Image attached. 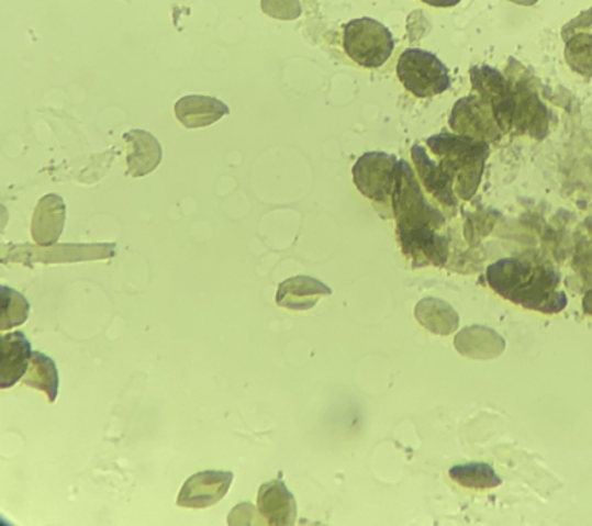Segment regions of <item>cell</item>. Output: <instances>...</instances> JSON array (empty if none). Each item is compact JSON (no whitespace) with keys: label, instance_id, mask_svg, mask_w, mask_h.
Listing matches in <instances>:
<instances>
[{"label":"cell","instance_id":"obj_12","mask_svg":"<svg viewBox=\"0 0 592 526\" xmlns=\"http://www.w3.org/2000/svg\"><path fill=\"white\" fill-rule=\"evenodd\" d=\"M2 361H0V388L10 389L24 379L32 361V343L25 334L13 333L3 335Z\"/></svg>","mask_w":592,"mask_h":526},{"label":"cell","instance_id":"obj_20","mask_svg":"<svg viewBox=\"0 0 592 526\" xmlns=\"http://www.w3.org/2000/svg\"><path fill=\"white\" fill-rule=\"evenodd\" d=\"M449 478L458 485L471 490H492L502 485V479L488 463H466L450 468Z\"/></svg>","mask_w":592,"mask_h":526},{"label":"cell","instance_id":"obj_6","mask_svg":"<svg viewBox=\"0 0 592 526\" xmlns=\"http://www.w3.org/2000/svg\"><path fill=\"white\" fill-rule=\"evenodd\" d=\"M400 159L384 152H368L355 163L353 175L357 189L376 204H392V194L399 179Z\"/></svg>","mask_w":592,"mask_h":526},{"label":"cell","instance_id":"obj_8","mask_svg":"<svg viewBox=\"0 0 592 526\" xmlns=\"http://www.w3.org/2000/svg\"><path fill=\"white\" fill-rule=\"evenodd\" d=\"M233 479L235 475L231 471L197 472L182 485L177 505L181 508H210L227 495Z\"/></svg>","mask_w":592,"mask_h":526},{"label":"cell","instance_id":"obj_13","mask_svg":"<svg viewBox=\"0 0 592 526\" xmlns=\"http://www.w3.org/2000/svg\"><path fill=\"white\" fill-rule=\"evenodd\" d=\"M331 295L332 289L315 278L297 276L282 281L277 292V304L290 311H309L320 299Z\"/></svg>","mask_w":592,"mask_h":526},{"label":"cell","instance_id":"obj_14","mask_svg":"<svg viewBox=\"0 0 592 526\" xmlns=\"http://www.w3.org/2000/svg\"><path fill=\"white\" fill-rule=\"evenodd\" d=\"M124 141L127 144L129 177H145L159 166L163 159V148L152 133L132 130L125 133Z\"/></svg>","mask_w":592,"mask_h":526},{"label":"cell","instance_id":"obj_11","mask_svg":"<svg viewBox=\"0 0 592 526\" xmlns=\"http://www.w3.org/2000/svg\"><path fill=\"white\" fill-rule=\"evenodd\" d=\"M67 219V208L59 194L49 193L37 203L32 221L34 243L41 247L55 246L59 242Z\"/></svg>","mask_w":592,"mask_h":526},{"label":"cell","instance_id":"obj_1","mask_svg":"<svg viewBox=\"0 0 592 526\" xmlns=\"http://www.w3.org/2000/svg\"><path fill=\"white\" fill-rule=\"evenodd\" d=\"M401 249L416 266H443L448 259V239L442 235L445 215L427 200L418 175L400 159L399 179L392 194Z\"/></svg>","mask_w":592,"mask_h":526},{"label":"cell","instance_id":"obj_3","mask_svg":"<svg viewBox=\"0 0 592 526\" xmlns=\"http://www.w3.org/2000/svg\"><path fill=\"white\" fill-rule=\"evenodd\" d=\"M426 144L443 169L453 177L458 197L463 200L472 198L479 189L484 163L491 154V144L457 133L431 136Z\"/></svg>","mask_w":592,"mask_h":526},{"label":"cell","instance_id":"obj_10","mask_svg":"<svg viewBox=\"0 0 592 526\" xmlns=\"http://www.w3.org/2000/svg\"><path fill=\"white\" fill-rule=\"evenodd\" d=\"M257 503L259 514L265 517L266 524L275 526L295 524L297 501L282 480H272L259 486Z\"/></svg>","mask_w":592,"mask_h":526},{"label":"cell","instance_id":"obj_23","mask_svg":"<svg viewBox=\"0 0 592 526\" xmlns=\"http://www.w3.org/2000/svg\"><path fill=\"white\" fill-rule=\"evenodd\" d=\"M420 2L426 3V5L435 7V9H450L456 7L461 0H420Z\"/></svg>","mask_w":592,"mask_h":526},{"label":"cell","instance_id":"obj_17","mask_svg":"<svg viewBox=\"0 0 592 526\" xmlns=\"http://www.w3.org/2000/svg\"><path fill=\"white\" fill-rule=\"evenodd\" d=\"M456 349L466 357L494 358L503 352L504 342L494 331L473 326L457 335Z\"/></svg>","mask_w":592,"mask_h":526},{"label":"cell","instance_id":"obj_5","mask_svg":"<svg viewBox=\"0 0 592 526\" xmlns=\"http://www.w3.org/2000/svg\"><path fill=\"white\" fill-rule=\"evenodd\" d=\"M401 86L418 99L435 98L450 89L448 67L434 53L407 48L396 64Z\"/></svg>","mask_w":592,"mask_h":526},{"label":"cell","instance_id":"obj_21","mask_svg":"<svg viewBox=\"0 0 592 526\" xmlns=\"http://www.w3.org/2000/svg\"><path fill=\"white\" fill-rule=\"evenodd\" d=\"M2 292V322L0 331L13 329L26 323L30 316V303L22 293L10 289L9 286H0Z\"/></svg>","mask_w":592,"mask_h":526},{"label":"cell","instance_id":"obj_4","mask_svg":"<svg viewBox=\"0 0 592 526\" xmlns=\"http://www.w3.org/2000/svg\"><path fill=\"white\" fill-rule=\"evenodd\" d=\"M343 48L360 67L380 68L391 59L395 40L391 30L377 19L360 18L345 25Z\"/></svg>","mask_w":592,"mask_h":526},{"label":"cell","instance_id":"obj_2","mask_svg":"<svg viewBox=\"0 0 592 526\" xmlns=\"http://www.w3.org/2000/svg\"><path fill=\"white\" fill-rule=\"evenodd\" d=\"M488 283L504 300L540 314L556 315L568 304L560 273L530 255L499 259L487 270Z\"/></svg>","mask_w":592,"mask_h":526},{"label":"cell","instance_id":"obj_9","mask_svg":"<svg viewBox=\"0 0 592 526\" xmlns=\"http://www.w3.org/2000/svg\"><path fill=\"white\" fill-rule=\"evenodd\" d=\"M411 155L416 167V175H418L426 192L446 208L456 209V182L448 171L443 169L437 159L431 158L420 144L412 147Z\"/></svg>","mask_w":592,"mask_h":526},{"label":"cell","instance_id":"obj_15","mask_svg":"<svg viewBox=\"0 0 592 526\" xmlns=\"http://www.w3.org/2000/svg\"><path fill=\"white\" fill-rule=\"evenodd\" d=\"M228 113L231 109L223 101L204 94H189L175 105L178 121L187 128L209 127Z\"/></svg>","mask_w":592,"mask_h":526},{"label":"cell","instance_id":"obj_16","mask_svg":"<svg viewBox=\"0 0 592 526\" xmlns=\"http://www.w3.org/2000/svg\"><path fill=\"white\" fill-rule=\"evenodd\" d=\"M21 249H24L26 254H21V251L11 249V254L21 257V255H26L25 258L32 257L34 261L41 262H63L71 261L70 258L65 257V255H71L76 261H82V259H98V258H110L114 257V246L112 244H89V246H82V244H76V246H70V244H60V246L53 247L48 251L44 249H37L33 251L32 247L21 246ZM13 257V258H16ZM25 258H21L22 262Z\"/></svg>","mask_w":592,"mask_h":526},{"label":"cell","instance_id":"obj_24","mask_svg":"<svg viewBox=\"0 0 592 526\" xmlns=\"http://www.w3.org/2000/svg\"><path fill=\"white\" fill-rule=\"evenodd\" d=\"M582 304H583L584 314L592 316V289H590V291L584 293Z\"/></svg>","mask_w":592,"mask_h":526},{"label":"cell","instance_id":"obj_22","mask_svg":"<svg viewBox=\"0 0 592 526\" xmlns=\"http://www.w3.org/2000/svg\"><path fill=\"white\" fill-rule=\"evenodd\" d=\"M567 63L576 74L592 76V34L579 33L567 42L565 48Z\"/></svg>","mask_w":592,"mask_h":526},{"label":"cell","instance_id":"obj_18","mask_svg":"<svg viewBox=\"0 0 592 526\" xmlns=\"http://www.w3.org/2000/svg\"><path fill=\"white\" fill-rule=\"evenodd\" d=\"M415 316L427 331L438 335L456 333L460 323L457 312L448 303L438 299L420 301L415 307Z\"/></svg>","mask_w":592,"mask_h":526},{"label":"cell","instance_id":"obj_7","mask_svg":"<svg viewBox=\"0 0 592 526\" xmlns=\"http://www.w3.org/2000/svg\"><path fill=\"white\" fill-rule=\"evenodd\" d=\"M449 125L457 135L484 141L489 144L496 143L503 136L502 128L496 124L492 105L477 93L461 98L454 105L449 116Z\"/></svg>","mask_w":592,"mask_h":526},{"label":"cell","instance_id":"obj_19","mask_svg":"<svg viewBox=\"0 0 592 526\" xmlns=\"http://www.w3.org/2000/svg\"><path fill=\"white\" fill-rule=\"evenodd\" d=\"M22 381L26 387L44 392L49 403L56 402L59 394V372L53 358L42 352H33L29 371Z\"/></svg>","mask_w":592,"mask_h":526}]
</instances>
